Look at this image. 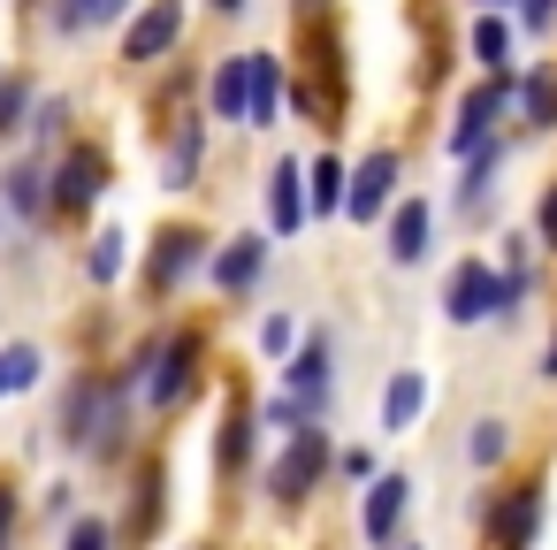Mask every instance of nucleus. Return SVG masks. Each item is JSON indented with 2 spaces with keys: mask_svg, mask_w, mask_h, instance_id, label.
<instances>
[{
  "mask_svg": "<svg viewBox=\"0 0 557 550\" xmlns=\"http://www.w3.org/2000/svg\"><path fill=\"white\" fill-rule=\"evenodd\" d=\"M24 100H32L24 85H0V131H16V115H24Z\"/></svg>",
  "mask_w": 557,
  "mask_h": 550,
  "instance_id": "32",
  "label": "nucleus"
},
{
  "mask_svg": "<svg viewBox=\"0 0 557 550\" xmlns=\"http://www.w3.org/2000/svg\"><path fill=\"white\" fill-rule=\"evenodd\" d=\"M504 54H511V32L496 16H473V62H481V77H504Z\"/></svg>",
  "mask_w": 557,
  "mask_h": 550,
  "instance_id": "20",
  "label": "nucleus"
},
{
  "mask_svg": "<svg viewBox=\"0 0 557 550\" xmlns=\"http://www.w3.org/2000/svg\"><path fill=\"white\" fill-rule=\"evenodd\" d=\"M252 451V413L245 405H230V436H222V459H245Z\"/></svg>",
  "mask_w": 557,
  "mask_h": 550,
  "instance_id": "26",
  "label": "nucleus"
},
{
  "mask_svg": "<svg viewBox=\"0 0 557 550\" xmlns=\"http://www.w3.org/2000/svg\"><path fill=\"white\" fill-rule=\"evenodd\" d=\"M527 115H534L542 131L557 123V77H527Z\"/></svg>",
  "mask_w": 557,
  "mask_h": 550,
  "instance_id": "25",
  "label": "nucleus"
},
{
  "mask_svg": "<svg viewBox=\"0 0 557 550\" xmlns=\"http://www.w3.org/2000/svg\"><path fill=\"white\" fill-rule=\"evenodd\" d=\"M321 398H329V344L313 337V344H306V352L290 359V405H298V413L313 420V413H321Z\"/></svg>",
  "mask_w": 557,
  "mask_h": 550,
  "instance_id": "10",
  "label": "nucleus"
},
{
  "mask_svg": "<svg viewBox=\"0 0 557 550\" xmlns=\"http://www.w3.org/2000/svg\"><path fill=\"white\" fill-rule=\"evenodd\" d=\"M519 24H527V32H549V24H557V0H519Z\"/></svg>",
  "mask_w": 557,
  "mask_h": 550,
  "instance_id": "31",
  "label": "nucleus"
},
{
  "mask_svg": "<svg viewBox=\"0 0 557 550\" xmlns=\"http://www.w3.org/2000/svg\"><path fill=\"white\" fill-rule=\"evenodd\" d=\"M420 405H428V382H420V375H397L389 398H382V428H412Z\"/></svg>",
  "mask_w": 557,
  "mask_h": 550,
  "instance_id": "19",
  "label": "nucleus"
},
{
  "mask_svg": "<svg viewBox=\"0 0 557 550\" xmlns=\"http://www.w3.org/2000/svg\"><path fill=\"white\" fill-rule=\"evenodd\" d=\"M260 260H268V245H260V237H237V245L214 253V283H222V291H252V283H260Z\"/></svg>",
  "mask_w": 557,
  "mask_h": 550,
  "instance_id": "15",
  "label": "nucleus"
},
{
  "mask_svg": "<svg viewBox=\"0 0 557 550\" xmlns=\"http://www.w3.org/2000/svg\"><path fill=\"white\" fill-rule=\"evenodd\" d=\"M275 108H283V70L268 54H252V115L245 123H275Z\"/></svg>",
  "mask_w": 557,
  "mask_h": 550,
  "instance_id": "21",
  "label": "nucleus"
},
{
  "mask_svg": "<svg viewBox=\"0 0 557 550\" xmlns=\"http://www.w3.org/2000/svg\"><path fill=\"white\" fill-rule=\"evenodd\" d=\"M0 398H9V367H0Z\"/></svg>",
  "mask_w": 557,
  "mask_h": 550,
  "instance_id": "37",
  "label": "nucleus"
},
{
  "mask_svg": "<svg viewBox=\"0 0 557 550\" xmlns=\"http://www.w3.org/2000/svg\"><path fill=\"white\" fill-rule=\"evenodd\" d=\"M389 192H397V154H389V146H374V154L359 161L351 192H344V215H351V222H374V215L389 207Z\"/></svg>",
  "mask_w": 557,
  "mask_h": 550,
  "instance_id": "7",
  "label": "nucleus"
},
{
  "mask_svg": "<svg viewBox=\"0 0 557 550\" xmlns=\"http://www.w3.org/2000/svg\"><path fill=\"white\" fill-rule=\"evenodd\" d=\"M100 184H108V161H100L92 146H77V154L54 169V207H62V215H77V207H92V199H100Z\"/></svg>",
  "mask_w": 557,
  "mask_h": 550,
  "instance_id": "8",
  "label": "nucleus"
},
{
  "mask_svg": "<svg viewBox=\"0 0 557 550\" xmlns=\"http://www.w3.org/2000/svg\"><path fill=\"white\" fill-rule=\"evenodd\" d=\"M496 108H504V77H488L481 93H466V108H458V131H450V146H458V154H473V146L488 138Z\"/></svg>",
  "mask_w": 557,
  "mask_h": 550,
  "instance_id": "12",
  "label": "nucleus"
},
{
  "mask_svg": "<svg viewBox=\"0 0 557 550\" xmlns=\"http://www.w3.org/2000/svg\"><path fill=\"white\" fill-rule=\"evenodd\" d=\"M268 215H275V230L290 237L306 215H313V199H306V184H298V161H275V184H268Z\"/></svg>",
  "mask_w": 557,
  "mask_h": 550,
  "instance_id": "14",
  "label": "nucleus"
},
{
  "mask_svg": "<svg viewBox=\"0 0 557 550\" xmlns=\"http://www.w3.org/2000/svg\"><path fill=\"white\" fill-rule=\"evenodd\" d=\"M191 268H199V237H191V230H176V237H161V260H153V283L169 291V283H184Z\"/></svg>",
  "mask_w": 557,
  "mask_h": 550,
  "instance_id": "18",
  "label": "nucleus"
},
{
  "mask_svg": "<svg viewBox=\"0 0 557 550\" xmlns=\"http://www.w3.org/2000/svg\"><path fill=\"white\" fill-rule=\"evenodd\" d=\"M405 497H412V481H405V474H382V481L367 489V512H359L367 542H389V535H397V512H405Z\"/></svg>",
  "mask_w": 557,
  "mask_h": 550,
  "instance_id": "11",
  "label": "nucleus"
},
{
  "mask_svg": "<svg viewBox=\"0 0 557 550\" xmlns=\"http://www.w3.org/2000/svg\"><path fill=\"white\" fill-rule=\"evenodd\" d=\"M443 306H450V321L511 314V306H504V276H496L488 260H458V268H450V291H443Z\"/></svg>",
  "mask_w": 557,
  "mask_h": 550,
  "instance_id": "2",
  "label": "nucleus"
},
{
  "mask_svg": "<svg viewBox=\"0 0 557 550\" xmlns=\"http://www.w3.org/2000/svg\"><path fill=\"white\" fill-rule=\"evenodd\" d=\"M542 237L557 245V184H549V199H542Z\"/></svg>",
  "mask_w": 557,
  "mask_h": 550,
  "instance_id": "34",
  "label": "nucleus"
},
{
  "mask_svg": "<svg viewBox=\"0 0 557 550\" xmlns=\"http://www.w3.org/2000/svg\"><path fill=\"white\" fill-rule=\"evenodd\" d=\"M542 375H557V337H549V352H542Z\"/></svg>",
  "mask_w": 557,
  "mask_h": 550,
  "instance_id": "35",
  "label": "nucleus"
},
{
  "mask_svg": "<svg viewBox=\"0 0 557 550\" xmlns=\"http://www.w3.org/2000/svg\"><path fill=\"white\" fill-rule=\"evenodd\" d=\"M70 550H108V520H77L70 527Z\"/></svg>",
  "mask_w": 557,
  "mask_h": 550,
  "instance_id": "30",
  "label": "nucleus"
},
{
  "mask_svg": "<svg viewBox=\"0 0 557 550\" xmlns=\"http://www.w3.org/2000/svg\"><path fill=\"white\" fill-rule=\"evenodd\" d=\"M199 367V337H176V344H153L146 352V382H153V405H176V398H191V375Z\"/></svg>",
  "mask_w": 557,
  "mask_h": 550,
  "instance_id": "5",
  "label": "nucleus"
},
{
  "mask_svg": "<svg viewBox=\"0 0 557 550\" xmlns=\"http://www.w3.org/2000/svg\"><path fill=\"white\" fill-rule=\"evenodd\" d=\"M466 451H473V466H496V459H504V428H496V420H481Z\"/></svg>",
  "mask_w": 557,
  "mask_h": 550,
  "instance_id": "27",
  "label": "nucleus"
},
{
  "mask_svg": "<svg viewBox=\"0 0 557 550\" xmlns=\"http://www.w3.org/2000/svg\"><path fill=\"white\" fill-rule=\"evenodd\" d=\"M123 260H131V237H123V230H108V237H92L85 276H92V283H115V276H123Z\"/></svg>",
  "mask_w": 557,
  "mask_h": 550,
  "instance_id": "22",
  "label": "nucleus"
},
{
  "mask_svg": "<svg viewBox=\"0 0 557 550\" xmlns=\"http://www.w3.org/2000/svg\"><path fill=\"white\" fill-rule=\"evenodd\" d=\"M123 390H131V375H123V382H108V375H85V382H70L62 436H70L77 451H100V443H108V428H115V413H123Z\"/></svg>",
  "mask_w": 557,
  "mask_h": 550,
  "instance_id": "1",
  "label": "nucleus"
},
{
  "mask_svg": "<svg viewBox=\"0 0 557 550\" xmlns=\"http://www.w3.org/2000/svg\"><path fill=\"white\" fill-rule=\"evenodd\" d=\"M0 199H9L24 222H39V215H47V176L24 161V169H9V176H0Z\"/></svg>",
  "mask_w": 557,
  "mask_h": 550,
  "instance_id": "16",
  "label": "nucleus"
},
{
  "mask_svg": "<svg viewBox=\"0 0 557 550\" xmlns=\"http://www.w3.org/2000/svg\"><path fill=\"white\" fill-rule=\"evenodd\" d=\"M290 337H298L290 314H268V321H260V344H268V352H290Z\"/></svg>",
  "mask_w": 557,
  "mask_h": 550,
  "instance_id": "29",
  "label": "nucleus"
},
{
  "mask_svg": "<svg viewBox=\"0 0 557 550\" xmlns=\"http://www.w3.org/2000/svg\"><path fill=\"white\" fill-rule=\"evenodd\" d=\"M336 466H344V481H351V489H359V481H367V489L382 481V474H374V451H367V443H351V451H344Z\"/></svg>",
  "mask_w": 557,
  "mask_h": 550,
  "instance_id": "28",
  "label": "nucleus"
},
{
  "mask_svg": "<svg viewBox=\"0 0 557 550\" xmlns=\"http://www.w3.org/2000/svg\"><path fill=\"white\" fill-rule=\"evenodd\" d=\"M481 9H496V0H481Z\"/></svg>",
  "mask_w": 557,
  "mask_h": 550,
  "instance_id": "38",
  "label": "nucleus"
},
{
  "mask_svg": "<svg viewBox=\"0 0 557 550\" xmlns=\"http://www.w3.org/2000/svg\"><path fill=\"white\" fill-rule=\"evenodd\" d=\"M428 230H435L428 199H405V207L389 215V260H397V268H412V260L428 253Z\"/></svg>",
  "mask_w": 557,
  "mask_h": 550,
  "instance_id": "13",
  "label": "nucleus"
},
{
  "mask_svg": "<svg viewBox=\"0 0 557 550\" xmlns=\"http://www.w3.org/2000/svg\"><path fill=\"white\" fill-rule=\"evenodd\" d=\"M9 535H16V497L0 489V550H9Z\"/></svg>",
  "mask_w": 557,
  "mask_h": 550,
  "instance_id": "33",
  "label": "nucleus"
},
{
  "mask_svg": "<svg viewBox=\"0 0 557 550\" xmlns=\"http://www.w3.org/2000/svg\"><path fill=\"white\" fill-rule=\"evenodd\" d=\"M534 527H542V481H519V489H504V497L488 504V535H496V550H527Z\"/></svg>",
  "mask_w": 557,
  "mask_h": 550,
  "instance_id": "4",
  "label": "nucleus"
},
{
  "mask_svg": "<svg viewBox=\"0 0 557 550\" xmlns=\"http://www.w3.org/2000/svg\"><path fill=\"white\" fill-rule=\"evenodd\" d=\"M191 169H199V123H184V138L169 146V184H191Z\"/></svg>",
  "mask_w": 557,
  "mask_h": 550,
  "instance_id": "23",
  "label": "nucleus"
},
{
  "mask_svg": "<svg viewBox=\"0 0 557 550\" xmlns=\"http://www.w3.org/2000/svg\"><path fill=\"white\" fill-rule=\"evenodd\" d=\"M0 367H9V390H32V382H39V352H32V344H9V352H0Z\"/></svg>",
  "mask_w": 557,
  "mask_h": 550,
  "instance_id": "24",
  "label": "nucleus"
},
{
  "mask_svg": "<svg viewBox=\"0 0 557 550\" xmlns=\"http://www.w3.org/2000/svg\"><path fill=\"white\" fill-rule=\"evenodd\" d=\"M184 39V0H153V9L123 32V62H161Z\"/></svg>",
  "mask_w": 557,
  "mask_h": 550,
  "instance_id": "6",
  "label": "nucleus"
},
{
  "mask_svg": "<svg viewBox=\"0 0 557 550\" xmlns=\"http://www.w3.org/2000/svg\"><path fill=\"white\" fill-rule=\"evenodd\" d=\"M344 192H351V176L321 154V161L306 169V199H313V215H336V207H344Z\"/></svg>",
  "mask_w": 557,
  "mask_h": 550,
  "instance_id": "17",
  "label": "nucleus"
},
{
  "mask_svg": "<svg viewBox=\"0 0 557 550\" xmlns=\"http://www.w3.org/2000/svg\"><path fill=\"white\" fill-rule=\"evenodd\" d=\"M252 115V54L214 62V123H245Z\"/></svg>",
  "mask_w": 557,
  "mask_h": 550,
  "instance_id": "9",
  "label": "nucleus"
},
{
  "mask_svg": "<svg viewBox=\"0 0 557 550\" xmlns=\"http://www.w3.org/2000/svg\"><path fill=\"white\" fill-rule=\"evenodd\" d=\"M321 466H329V436H321V428L306 420V428L290 436V451L275 459V474H268V489H275V497L290 504V497H306V489L321 481Z\"/></svg>",
  "mask_w": 557,
  "mask_h": 550,
  "instance_id": "3",
  "label": "nucleus"
},
{
  "mask_svg": "<svg viewBox=\"0 0 557 550\" xmlns=\"http://www.w3.org/2000/svg\"><path fill=\"white\" fill-rule=\"evenodd\" d=\"M214 9H222V16H237V9H245V0H214Z\"/></svg>",
  "mask_w": 557,
  "mask_h": 550,
  "instance_id": "36",
  "label": "nucleus"
}]
</instances>
